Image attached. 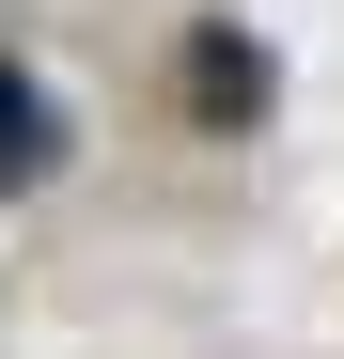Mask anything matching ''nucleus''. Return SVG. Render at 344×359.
Listing matches in <instances>:
<instances>
[{"label": "nucleus", "mask_w": 344, "mask_h": 359, "mask_svg": "<svg viewBox=\"0 0 344 359\" xmlns=\"http://www.w3.org/2000/svg\"><path fill=\"white\" fill-rule=\"evenodd\" d=\"M47 156H63V109H47V79H16V63H0V188H32Z\"/></svg>", "instance_id": "obj_1"}, {"label": "nucleus", "mask_w": 344, "mask_h": 359, "mask_svg": "<svg viewBox=\"0 0 344 359\" xmlns=\"http://www.w3.org/2000/svg\"><path fill=\"white\" fill-rule=\"evenodd\" d=\"M188 94L219 109V126H235V109H266V47H235V32H204V47H188Z\"/></svg>", "instance_id": "obj_2"}]
</instances>
